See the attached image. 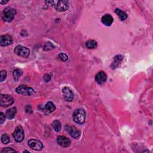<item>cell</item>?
<instances>
[{
  "label": "cell",
  "mask_w": 153,
  "mask_h": 153,
  "mask_svg": "<svg viewBox=\"0 0 153 153\" xmlns=\"http://www.w3.org/2000/svg\"><path fill=\"white\" fill-rule=\"evenodd\" d=\"M74 122L78 124H82L85 120V112L82 109H76L72 115Z\"/></svg>",
  "instance_id": "1"
},
{
  "label": "cell",
  "mask_w": 153,
  "mask_h": 153,
  "mask_svg": "<svg viewBox=\"0 0 153 153\" xmlns=\"http://www.w3.org/2000/svg\"><path fill=\"white\" fill-rule=\"evenodd\" d=\"M16 14V10L11 7L5 8L2 12V19L7 22L12 21Z\"/></svg>",
  "instance_id": "2"
},
{
  "label": "cell",
  "mask_w": 153,
  "mask_h": 153,
  "mask_svg": "<svg viewBox=\"0 0 153 153\" xmlns=\"http://www.w3.org/2000/svg\"><path fill=\"white\" fill-rule=\"evenodd\" d=\"M16 91L18 94L26 96H30L35 93V90L32 88L29 87L25 84H22L17 87L16 89Z\"/></svg>",
  "instance_id": "3"
},
{
  "label": "cell",
  "mask_w": 153,
  "mask_h": 153,
  "mask_svg": "<svg viewBox=\"0 0 153 153\" xmlns=\"http://www.w3.org/2000/svg\"><path fill=\"white\" fill-rule=\"evenodd\" d=\"M14 53L19 56L27 58L29 57V54H30V50L29 48H27L26 47L22 46L21 45H17L14 50Z\"/></svg>",
  "instance_id": "4"
},
{
  "label": "cell",
  "mask_w": 153,
  "mask_h": 153,
  "mask_svg": "<svg viewBox=\"0 0 153 153\" xmlns=\"http://www.w3.org/2000/svg\"><path fill=\"white\" fill-rule=\"evenodd\" d=\"M14 99L10 95L1 94L0 96V105L2 107L7 108L14 103Z\"/></svg>",
  "instance_id": "5"
},
{
  "label": "cell",
  "mask_w": 153,
  "mask_h": 153,
  "mask_svg": "<svg viewBox=\"0 0 153 153\" xmlns=\"http://www.w3.org/2000/svg\"><path fill=\"white\" fill-rule=\"evenodd\" d=\"M13 137L17 142H21L25 137L24 131L21 126H17L13 133Z\"/></svg>",
  "instance_id": "6"
},
{
  "label": "cell",
  "mask_w": 153,
  "mask_h": 153,
  "mask_svg": "<svg viewBox=\"0 0 153 153\" xmlns=\"http://www.w3.org/2000/svg\"><path fill=\"white\" fill-rule=\"evenodd\" d=\"M54 7L57 11L63 12L68 10L69 2L68 1H58L56 2H55Z\"/></svg>",
  "instance_id": "7"
},
{
  "label": "cell",
  "mask_w": 153,
  "mask_h": 153,
  "mask_svg": "<svg viewBox=\"0 0 153 153\" xmlns=\"http://www.w3.org/2000/svg\"><path fill=\"white\" fill-rule=\"evenodd\" d=\"M27 143L29 146L33 150L40 151L43 148V145L41 142L35 139H30L28 140Z\"/></svg>",
  "instance_id": "8"
},
{
  "label": "cell",
  "mask_w": 153,
  "mask_h": 153,
  "mask_svg": "<svg viewBox=\"0 0 153 153\" xmlns=\"http://www.w3.org/2000/svg\"><path fill=\"white\" fill-rule=\"evenodd\" d=\"M65 130L70 134V135L75 138V139H78L81 134V131L77 128L73 126H65Z\"/></svg>",
  "instance_id": "9"
},
{
  "label": "cell",
  "mask_w": 153,
  "mask_h": 153,
  "mask_svg": "<svg viewBox=\"0 0 153 153\" xmlns=\"http://www.w3.org/2000/svg\"><path fill=\"white\" fill-rule=\"evenodd\" d=\"M62 93H63V96L64 99L67 102H71L73 100L74 94L72 90L68 88V87H64L62 89Z\"/></svg>",
  "instance_id": "10"
},
{
  "label": "cell",
  "mask_w": 153,
  "mask_h": 153,
  "mask_svg": "<svg viewBox=\"0 0 153 153\" xmlns=\"http://www.w3.org/2000/svg\"><path fill=\"white\" fill-rule=\"evenodd\" d=\"M0 45L2 47L8 46L13 43V38L10 35H5L0 36Z\"/></svg>",
  "instance_id": "11"
},
{
  "label": "cell",
  "mask_w": 153,
  "mask_h": 153,
  "mask_svg": "<svg viewBox=\"0 0 153 153\" xmlns=\"http://www.w3.org/2000/svg\"><path fill=\"white\" fill-rule=\"evenodd\" d=\"M57 143L62 147H68L71 144V140L69 138L64 136H59L57 137Z\"/></svg>",
  "instance_id": "12"
},
{
  "label": "cell",
  "mask_w": 153,
  "mask_h": 153,
  "mask_svg": "<svg viewBox=\"0 0 153 153\" xmlns=\"http://www.w3.org/2000/svg\"><path fill=\"white\" fill-rule=\"evenodd\" d=\"M107 79V75L103 71L99 72L95 76V81L99 84H103Z\"/></svg>",
  "instance_id": "13"
},
{
  "label": "cell",
  "mask_w": 153,
  "mask_h": 153,
  "mask_svg": "<svg viewBox=\"0 0 153 153\" xmlns=\"http://www.w3.org/2000/svg\"><path fill=\"white\" fill-rule=\"evenodd\" d=\"M101 21L104 25L106 26H110L114 22V19L111 15L109 14H106L102 16Z\"/></svg>",
  "instance_id": "14"
},
{
  "label": "cell",
  "mask_w": 153,
  "mask_h": 153,
  "mask_svg": "<svg viewBox=\"0 0 153 153\" xmlns=\"http://www.w3.org/2000/svg\"><path fill=\"white\" fill-rule=\"evenodd\" d=\"M55 109L56 106L54 104L51 102H48L43 108V112L45 114L48 115L54 111Z\"/></svg>",
  "instance_id": "15"
},
{
  "label": "cell",
  "mask_w": 153,
  "mask_h": 153,
  "mask_svg": "<svg viewBox=\"0 0 153 153\" xmlns=\"http://www.w3.org/2000/svg\"><path fill=\"white\" fill-rule=\"evenodd\" d=\"M123 60V56L121 55H117L114 58V61L112 63L111 66L112 69H114L117 68Z\"/></svg>",
  "instance_id": "16"
},
{
  "label": "cell",
  "mask_w": 153,
  "mask_h": 153,
  "mask_svg": "<svg viewBox=\"0 0 153 153\" xmlns=\"http://www.w3.org/2000/svg\"><path fill=\"white\" fill-rule=\"evenodd\" d=\"M16 112H17V108L16 107H13L11 108H10L6 111V117L8 119L12 120L14 117Z\"/></svg>",
  "instance_id": "17"
},
{
  "label": "cell",
  "mask_w": 153,
  "mask_h": 153,
  "mask_svg": "<svg viewBox=\"0 0 153 153\" xmlns=\"http://www.w3.org/2000/svg\"><path fill=\"white\" fill-rule=\"evenodd\" d=\"M115 13L117 14V15L118 16V17L120 18V19L122 21L125 20L127 17V15L126 14V12H124V11L119 9V8H116L114 10Z\"/></svg>",
  "instance_id": "18"
},
{
  "label": "cell",
  "mask_w": 153,
  "mask_h": 153,
  "mask_svg": "<svg viewBox=\"0 0 153 153\" xmlns=\"http://www.w3.org/2000/svg\"><path fill=\"white\" fill-rule=\"evenodd\" d=\"M22 71L21 69H16L13 71V78L14 79V80L16 81H17L19 80V79L20 78V77L22 75Z\"/></svg>",
  "instance_id": "19"
},
{
  "label": "cell",
  "mask_w": 153,
  "mask_h": 153,
  "mask_svg": "<svg viewBox=\"0 0 153 153\" xmlns=\"http://www.w3.org/2000/svg\"><path fill=\"white\" fill-rule=\"evenodd\" d=\"M97 42L94 40H88L85 42V46L88 49H93L97 47Z\"/></svg>",
  "instance_id": "20"
},
{
  "label": "cell",
  "mask_w": 153,
  "mask_h": 153,
  "mask_svg": "<svg viewBox=\"0 0 153 153\" xmlns=\"http://www.w3.org/2000/svg\"><path fill=\"white\" fill-rule=\"evenodd\" d=\"M52 126L56 132H59L61 129V123L58 120H55L53 122Z\"/></svg>",
  "instance_id": "21"
},
{
  "label": "cell",
  "mask_w": 153,
  "mask_h": 153,
  "mask_svg": "<svg viewBox=\"0 0 153 153\" xmlns=\"http://www.w3.org/2000/svg\"><path fill=\"white\" fill-rule=\"evenodd\" d=\"M54 48V45L50 42H45L44 47H43V49L45 51H49V50H51L53 49Z\"/></svg>",
  "instance_id": "22"
},
{
  "label": "cell",
  "mask_w": 153,
  "mask_h": 153,
  "mask_svg": "<svg viewBox=\"0 0 153 153\" xmlns=\"http://www.w3.org/2000/svg\"><path fill=\"white\" fill-rule=\"evenodd\" d=\"M1 141L4 144H8L10 142V139L7 134H4L1 136Z\"/></svg>",
  "instance_id": "23"
},
{
  "label": "cell",
  "mask_w": 153,
  "mask_h": 153,
  "mask_svg": "<svg viewBox=\"0 0 153 153\" xmlns=\"http://www.w3.org/2000/svg\"><path fill=\"white\" fill-rule=\"evenodd\" d=\"M57 57H58V59L59 60H60L62 62H66L68 59V56L66 54H65V53H60V54H59Z\"/></svg>",
  "instance_id": "24"
},
{
  "label": "cell",
  "mask_w": 153,
  "mask_h": 153,
  "mask_svg": "<svg viewBox=\"0 0 153 153\" xmlns=\"http://www.w3.org/2000/svg\"><path fill=\"white\" fill-rule=\"evenodd\" d=\"M6 76H7L6 71H4V70L1 71V77H0L1 82H3L5 80V79L6 78Z\"/></svg>",
  "instance_id": "25"
},
{
  "label": "cell",
  "mask_w": 153,
  "mask_h": 153,
  "mask_svg": "<svg viewBox=\"0 0 153 153\" xmlns=\"http://www.w3.org/2000/svg\"><path fill=\"white\" fill-rule=\"evenodd\" d=\"M4 152H17V151L12 149L11 148H5L1 151V153H4Z\"/></svg>",
  "instance_id": "26"
},
{
  "label": "cell",
  "mask_w": 153,
  "mask_h": 153,
  "mask_svg": "<svg viewBox=\"0 0 153 153\" xmlns=\"http://www.w3.org/2000/svg\"><path fill=\"white\" fill-rule=\"evenodd\" d=\"M5 120V115L2 112H0V124H2Z\"/></svg>",
  "instance_id": "27"
},
{
  "label": "cell",
  "mask_w": 153,
  "mask_h": 153,
  "mask_svg": "<svg viewBox=\"0 0 153 153\" xmlns=\"http://www.w3.org/2000/svg\"><path fill=\"white\" fill-rule=\"evenodd\" d=\"M43 79H44V80L45 81V82H48V81L50 80L51 76H50V75H48V74H45V75L44 76Z\"/></svg>",
  "instance_id": "28"
},
{
  "label": "cell",
  "mask_w": 153,
  "mask_h": 153,
  "mask_svg": "<svg viewBox=\"0 0 153 153\" xmlns=\"http://www.w3.org/2000/svg\"><path fill=\"white\" fill-rule=\"evenodd\" d=\"M8 2V1H2V0H1V1H0V3H1V4H5L7 3Z\"/></svg>",
  "instance_id": "29"
}]
</instances>
